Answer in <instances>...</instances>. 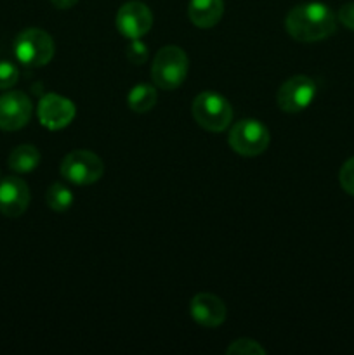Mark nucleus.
Masks as SVG:
<instances>
[{
  "instance_id": "f257e3e1",
  "label": "nucleus",
  "mask_w": 354,
  "mask_h": 355,
  "mask_svg": "<svg viewBox=\"0 0 354 355\" xmlns=\"http://www.w3.org/2000/svg\"><path fill=\"white\" fill-rule=\"evenodd\" d=\"M288 35L298 42H319L333 35L337 17L328 6L321 2H307L295 6L285 17Z\"/></svg>"
},
{
  "instance_id": "f03ea898",
  "label": "nucleus",
  "mask_w": 354,
  "mask_h": 355,
  "mask_svg": "<svg viewBox=\"0 0 354 355\" xmlns=\"http://www.w3.org/2000/svg\"><path fill=\"white\" fill-rule=\"evenodd\" d=\"M189 69L186 52L177 45H167L156 52L151 64V78L156 87L174 90L184 83Z\"/></svg>"
},
{
  "instance_id": "7ed1b4c3",
  "label": "nucleus",
  "mask_w": 354,
  "mask_h": 355,
  "mask_svg": "<svg viewBox=\"0 0 354 355\" xmlns=\"http://www.w3.org/2000/svg\"><path fill=\"white\" fill-rule=\"evenodd\" d=\"M191 113L196 123L208 132H224L233 120V107L229 101L212 90L194 97Z\"/></svg>"
},
{
  "instance_id": "20e7f679",
  "label": "nucleus",
  "mask_w": 354,
  "mask_h": 355,
  "mask_svg": "<svg viewBox=\"0 0 354 355\" xmlns=\"http://www.w3.org/2000/svg\"><path fill=\"white\" fill-rule=\"evenodd\" d=\"M14 54L23 64L40 68L54 58V40L40 28H28L16 37Z\"/></svg>"
},
{
  "instance_id": "39448f33",
  "label": "nucleus",
  "mask_w": 354,
  "mask_h": 355,
  "mask_svg": "<svg viewBox=\"0 0 354 355\" xmlns=\"http://www.w3.org/2000/svg\"><path fill=\"white\" fill-rule=\"evenodd\" d=\"M228 141L233 151L252 158V156H259L266 151L271 142V135L260 121L246 118V120H239L238 123L233 125Z\"/></svg>"
},
{
  "instance_id": "423d86ee",
  "label": "nucleus",
  "mask_w": 354,
  "mask_h": 355,
  "mask_svg": "<svg viewBox=\"0 0 354 355\" xmlns=\"http://www.w3.org/2000/svg\"><path fill=\"white\" fill-rule=\"evenodd\" d=\"M104 173L103 159L92 151L76 149L62 158L61 175L76 186H89L97 182Z\"/></svg>"
},
{
  "instance_id": "0eeeda50",
  "label": "nucleus",
  "mask_w": 354,
  "mask_h": 355,
  "mask_svg": "<svg viewBox=\"0 0 354 355\" xmlns=\"http://www.w3.org/2000/svg\"><path fill=\"white\" fill-rule=\"evenodd\" d=\"M316 97V83L305 75L288 78L278 90V106L287 113H298L309 107Z\"/></svg>"
},
{
  "instance_id": "6e6552de",
  "label": "nucleus",
  "mask_w": 354,
  "mask_h": 355,
  "mask_svg": "<svg viewBox=\"0 0 354 355\" xmlns=\"http://www.w3.org/2000/svg\"><path fill=\"white\" fill-rule=\"evenodd\" d=\"M153 14L146 3L139 0H130L118 9L117 28L128 40L141 38L151 30Z\"/></svg>"
},
{
  "instance_id": "1a4fd4ad",
  "label": "nucleus",
  "mask_w": 354,
  "mask_h": 355,
  "mask_svg": "<svg viewBox=\"0 0 354 355\" xmlns=\"http://www.w3.org/2000/svg\"><path fill=\"white\" fill-rule=\"evenodd\" d=\"M75 104L58 94H45L38 103V120L47 130H61L75 118Z\"/></svg>"
},
{
  "instance_id": "9d476101",
  "label": "nucleus",
  "mask_w": 354,
  "mask_h": 355,
  "mask_svg": "<svg viewBox=\"0 0 354 355\" xmlns=\"http://www.w3.org/2000/svg\"><path fill=\"white\" fill-rule=\"evenodd\" d=\"M31 101L24 92H6L0 96V128L14 132L23 128L30 121Z\"/></svg>"
},
{
  "instance_id": "9b49d317",
  "label": "nucleus",
  "mask_w": 354,
  "mask_h": 355,
  "mask_svg": "<svg viewBox=\"0 0 354 355\" xmlns=\"http://www.w3.org/2000/svg\"><path fill=\"white\" fill-rule=\"evenodd\" d=\"M30 205L28 184L19 177H6L0 182V211L6 217L16 218L26 211Z\"/></svg>"
},
{
  "instance_id": "f8f14e48",
  "label": "nucleus",
  "mask_w": 354,
  "mask_h": 355,
  "mask_svg": "<svg viewBox=\"0 0 354 355\" xmlns=\"http://www.w3.org/2000/svg\"><path fill=\"white\" fill-rule=\"evenodd\" d=\"M191 318L203 328H217L226 321V305L219 297L212 293L194 295L189 305Z\"/></svg>"
},
{
  "instance_id": "ddd939ff",
  "label": "nucleus",
  "mask_w": 354,
  "mask_h": 355,
  "mask_svg": "<svg viewBox=\"0 0 354 355\" xmlns=\"http://www.w3.org/2000/svg\"><path fill=\"white\" fill-rule=\"evenodd\" d=\"M187 14L194 26L212 28L224 14V0H189Z\"/></svg>"
},
{
  "instance_id": "4468645a",
  "label": "nucleus",
  "mask_w": 354,
  "mask_h": 355,
  "mask_svg": "<svg viewBox=\"0 0 354 355\" xmlns=\"http://www.w3.org/2000/svg\"><path fill=\"white\" fill-rule=\"evenodd\" d=\"M9 168L16 173H28L35 170L40 163V153L35 146L23 144L17 146L9 155Z\"/></svg>"
},
{
  "instance_id": "2eb2a0df",
  "label": "nucleus",
  "mask_w": 354,
  "mask_h": 355,
  "mask_svg": "<svg viewBox=\"0 0 354 355\" xmlns=\"http://www.w3.org/2000/svg\"><path fill=\"white\" fill-rule=\"evenodd\" d=\"M156 101H158V94H156L155 87L148 85V83H141L135 85L134 89L128 92L127 104L132 111L135 113H148L155 107Z\"/></svg>"
},
{
  "instance_id": "dca6fc26",
  "label": "nucleus",
  "mask_w": 354,
  "mask_h": 355,
  "mask_svg": "<svg viewBox=\"0 0 354 355\" xmlns=\"http://www.w3.org/2000/svg\"><path fill=\"white\" fill-rule=\"evenodd\" d=\"M45 200H47L49 208H52L58 214H62V211L69 210L75 201V196H73L71 189L68 186L61 182H54L47 189V194H45Z\"/></svg>"
},
{
  "instance_id": "f3484780",
  "label": "nucleus",
  "mask_w": 354,
  "mask_h": 355,
  "mask_svg": "<svg viewBox=\"0 0 354 355\" xmlns=\"http://www.w3.org/2000/svg\"><path fill=\"white\" fill-rule=\"evenodd\" d=\"M226 352H228L229 355H233V354H236V355H264L266 354V350H264L259 343L253 342V340L242 338V340H236L235 343H231Z\"/></svg>"
},
{
  "instance_id": "a211bd4d",
  "label": "nucleus",
  "mask_w": 354,
  "mask_h": 355,
  "mask_svg": "<svg viewBox=\"0 0 354 355\" xmlns=\"http://www.w3.org/2000/svg\"><path fill=\"white\" fill-rule=\"evenodd\" d=\"M19 78V69L9 61H0V90L10 89Z\"/></svg>"
},
{
  "instance_id": "6ab92c4d",
  "label": "nucleus",
  "mask_w": 354,
  "mask_h": 355,
  "mask_svg": "<svg viewBox=\"0 0 354 355\" xmlns=\"http://www.w3.org/2000/svg\"><path fill=\"white\" fill-rule=\"evenodd\" d=\"M339 182L347 194L354 196V156L347 159L340 168Z\"/></svg>"
},
{
  "instance_id": "aec40b11",
  "label": "nucleus",
  "mask_w": 354,
  "mask_h": 355,
  "mask_svg": "<svg viewBox=\"0 0 354 355\" xmlns=\"http://www.w3.org/2000/svg\"><path fill=\"white\" fill-rule=\"evenodd\" d=\"M127 59L132 64H142L148 59V45L144 42H141L139 38L130 42V45L127 47Z\"/></svg>"
},
{
  "instance_id": "412c9836",
  "label": "nucleus",
  "mask_w": 354,
  "mask_h": 355,
  "mask_svg": "<svg viewBox=\"0 0 354 355\" xmlns=\"http://www.w3.org/2000/svg\"><path fill=\"white\" fill-rule=\"evenodd\" d=\"M337 17H339V21L344 24V26L354 31V2L344 3V6L339 9Z\"/></svg>"
},
{
  "instance_id": "4be33fe9",
  "label": "nucleus",
  "mask_w": 354,
  "mask_h": 355,
  "mask_svg": "<svg viewBox=\"0 0 354 355\" xmlns=\"http://www.w3.org/2000/svg\"><path fill=\"white\" fill-rule=\"evenodd\" d=\"M52 6L58 7V9H69V7L75 6L78 0H51Z\"/></svg>"
}]
</instances>
